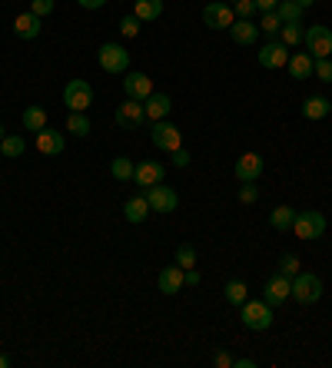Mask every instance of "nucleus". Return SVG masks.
I'll return each instance as SVG.
<instances>
[{"instance_id":"1","label":"nucleus","mask_w":332,"mask_h":368,"mask_svg":"<svg viewBox=\"0 0 332 368\" xmlns=\"http://www.w3.org/2000/svg\"><path fill=\"white\" fill-rule=\"evenodd\" d=\"M243 312H239V319H243L246 328H253V332H266V328H273V305L266 302H249L246 299L243 305H239Z\"/></svg>"},{"instance_id":"2","label":"nucleus","mask_w":332,"mask_h":368,"mask_svg":"<svg viewBox=\"0 0 332 368\" xmlns=\"http://www.w3.org/2000/svg\"><path fill=\"white\" fill-rule=\"evenodd\" d=\"M292 299L299 305H312L322 299V279L319 275H312V272H299L292 275Z\"/></svg>"},{"instance_id":"3","label":"nucleus","mask_w":332,"mask_h":368,"mask_svg":"<svg viewBox=\"0 0 332 368\" xmlns=\"http://www.w3.org/2000/svg\"><path fill=\"white\" fill-rule=\"evenodd\" d=\"M292 232H296L299 239H322L326 236V216L316 213V209H302V213H296V219H292Z\"/></svg>"},{"instance_id":"4","label":"nucleus","mask_w":332,"mask_h":368,"mask_svg":"<svg viewBox=\"0 0 332 368\" xmlns=\"http://www.w3.org/2000/svg\"><path fill=\"white\" fill-rule=\"evenodd\" d=\"M64 103L70 113H87L90 103H93V87L87 80H70L64 87Z\"/></svg>"},{"instance_id":"5","label":"nucleus","mask_w":332,"mask_h":368,"mask_svg":"<svg viewBox=\"0 0 332 368\" xmlns=\"http://www.w3.org/2000/svg\"><path fill=\"white\" fill-rule=\"evenodd\" d=\"M97 60L103 66V73H126V66H130V54L120 44H103L97 50Z\"/></svg>"},{"instance_id":"6","label":"nucleus","mask_w":332,"mask_h":368,"mask_svg":"<svg viewBox=\"0 0 332 368\" xmlns=\"http://www.w3.org/2000/svg\"><path fill=\"white\" fill-rule=\"evenodd\" d=\"M113 123L117 126H123V130H140L146 123V109H143V103L140 100H123L120 107H117V113H113Z\"/></svg>"},{"instance_id":"7","label":"nucleus","mask_w":332,"mask_h":368,"mask_svg":"<svg viewBox=\"0 0 332 368\" xmlns=\"http://www.w3.org/2000/svg\"><path fill=\"white\" fill-rule=\"evenodd\" d=\"M150 140H153L156 150H163V153H177L179 146H183L179 130L173 126V123H166V119H156L153 126H150Z\"/></svg>"},{"instance_id":"8","label":"nucleus","mask_w":332,"mask_h":368,"mask_svg":"<svg viewBox=\"0 0 332 368\" xmlns=\"http://www.w3.org/2000/svg\"><path fill=\"white\" fill-rule=\"evenodd\" d=\"M302 44L309 47L312 57H329L332 54V30L326 23H316L309 30H302Z\"/></svg>"},{"instance_id":"9","label":"nucleus","mask_w":332,"mask_h":368,"mask_svg":"<svg viewBox=\"0 0 332 368\" xmlns=\"http://www.w3.org/2000/svg\"><path fill=\"white\" fill-rule=\"evenodd\" d=\"M146 203H150V209L153 213H173V209L179 206V196L170 189V186L156 183V186H146Z\"/></svg>"},{"instance_id":"10","label":"nucleus","mask_w":332,"mask_h":368,"mask_svg":"<svg viewBox=\"0 0 332 368\" xmlns=\"http://www.w3.org/2000/svg\"><path fill=\"white\" fill-rule=\"evenodd\" d=\"M263 295H266V302L276 309V305H283L286 299H292V279L283 275V272H276V275L263 285Z\"/></svg>"},{"instance_id":"11","label":"nucleus","mask_w":332,"mask_h":368,"mask_svg":"<svg viewBox=\"0 0 332 368\" xmlns=\"http://www.w3.org/2000/svg\"><path fill=\"white\" fill-rule=\"evenodd\" d=\"M259 64H263L266 70H279V66H286L289 64V47L273 37L269 44L259 47Z\"/></svg>"},{"instance_id":"12","label":"nucleus","mask_w":332,"mask_h":368,"mask_svg":"<svg viewBox=\"0 0 332 368\" xmlns=\"http://www.w3.org/2000/svg\"><path fill=\"white\" fill-rule=\"evenodd\" d=\"M232 173H236L239 183H256V179L263 176V156H259V153H243V156L236 160V166H232Z\"/></svg>"},{"instance_id":"13","label":"nucleus","mask_w":332,"mask_h":368,"mask_svg":"<svg viewBox=\"0 0 332 368\" xmlns=\"http://www.w3.org/2000/svg\"><path fill=\"white\" fill-rule=\"evenodd\" d=\"M232 20H236V13H232V7H226V4H206V7H203V23H206L210 30H230Z\"/></svg>"},{"instance_id":"14","label":"nucleus","mask_w":332,"mask_h":368,"mask_svg":"<svg viewBox=\"0 0 332 368\" xmlns=\"http://www.w3.org/2000/svg\"><path fill=\"white\" fill-rule=\"evenodd\" d=\"M33 146H37V153H44V156H60V153L66 150V140H64V133H60V130L44 126V130L37 133Z\"/></svg>"},{"instance_id":"15","label":"nucleus","mask_w":332,"mask_h":368,"mask_svg":"<svg viewBox=\"0 0 332 368\" xmlns=\"http://www.w3.org/2000/svg\"><path fill=\"white\" fill-rule=\"evenodd\" d=\"M163 176H166V166L163 162H156V160H143L136 170H133V183L136 186H156V183H163Z\"/></svg>"},{"instance_id":"16","label":"nucleus","mask_w":332,"mask_h":368,"mask_svg":"<svg viewBox=\"0 0 332 368\" xmlns=\"http://www.w3.org/2000/svg\"><path fill=\"white\" fill-rule=\"evenodd\" d=\"M123 93L130 100H140L143 103L150 93H153V80L146 73H126V80H123Z\"/></svg>"},{"instance_id":"17","label":"nucleus","mask_w":332,"mask_h":368,"mask_svg":"<svg viewBox=\"0 0 332 368\" xmlns=\"http://www.w3.org/2000/svg\"><path fill=\"white\" fill-rule=\"evenodd\" d=\"M186 269L183 266H166L163 272H160V279H156V285H160V292L163 295H177L183 285H186Z\"/></svg>"},{"instance_id":"18","label":"nucleus","mask_w":332,"mask_h":368,"mask_svg":"<svg viewBox=\"0 0 332 368\" xmlns=\"http://www.w3.org/2000/svg\"><path fill=\"white\" fill-rule=\"evenodd\" d=\"M143 109H146V119H150V123H156V119L170 117L173 103H170V97H166V93H156V90H153V93L143 100Z\"/></svg>"},{"instance_id":"19","label":"nucleus","mask_w":332,"mask_h":368,"mask_svg":"<svg viewBox=\"0 0 332 368\" xmlns=\"http://www.w3.org/2000/svg\"><path fill=\"white\" fill-rule=\"evenodd\" d=\"M40 20H44V17H37L33 11L20 13V17L13 20V33H17L20 40H37V37H40Z\"/></svg>"},{"instance_id":"20","label":"nucleus","mask_w":332,"mask_h":368,"mask_svg":"<svg viewBox=\"0 0 332 368\" xmlns=\"http://www.w3.org/2000/svg\"><path fill=\"white\" fill-rule=\"evenodd\" d=\"M230 37H232V44L253 47V44H256V37H259V27H256L253 20H232Z\"/></svg>"},{"instance_id":"21","label":"nucleus","mask_w":332,"mask_h":368,"mask_svg":"<svg viewBox=\"0 0 332 368\" xmlns=\"http://www.w3.org/2000/svg\"><path fill=\"white\" fill-rule=\"evenodd\" d=\"M150 213H153V209H150V203H146V196H130V199L123 203V216H126V222H143Z\"/></svg>"},{"instance_id":"22","label":"nucleus","mask_w":332,"mask_h":368,"mask_svg":"<svg viewBox=\"0 0 332 368\" xmlns=\"http://www.w3.org/2000/svg\"><path fill=\"white\" fill-rule=\"evenodd\" d=\"M312 64H316V57L312 54H289V73H292V80H306V76H312Z\"/></svg>"},{"instance_id":"23","label":"nucleus","mask_w":332,"mask_h":368,"mask_svg":"<svg viewBox=\"0 0 332 368\" xmlns=\"http://www.w3.org/2000/svg\"><path fill=\"white\" fill-rule=\"evenodd\" d=\"M163 0H133V17L136 20H160Z\"/></svg>"},{"instance_id":"24","label":"nucleus","mask_w":332,"mask_h":368,"mask_svg":"<svg viewBox=\"0 0 332 368\" xmlns=\"http://www.w3.org/2000/svg\"><path fill=\"white\" fill-rule=\"evenodd\" d=\"M332 113V103L326 97H309L302 103V117L306 119H326Z\"/></svg>"},{"instance_id":"25","label":"nucleus","mask_w":332,"mask_h":368,"mask_svg":"<svg viewBox=\"0 0 332 368\" xmlns=\"http://www.w3.org/2000/svg\"><path fill=\"white\" fill-rule=\"evenodd\" d=\"M20 119H23V130L27 133H40L47 126V109L44 107H27Z\"/></svg>"},{"instance_id":"26","label":"nucleus","mask_w":332,"mask_h":368,"mask_svg":"<svg viewBox=\"0 0 332 368\" xmlns=\"http://www.w3.org/2000/svg\"><path fill=\"white\" fill-rule=\"evenodd\" d=\"M292 219H296V209L292 206H276L269 213V226L279 229V232H286V229H292Z\"/></svg>"},{"instance_id":"27","label":"nucleus","mask_w":332,"mask_h":368,"mask_svg":"<svg viewBox=\"0 0 332 368\" xmlns=\"http://www.w3.org/2000/svg\"><path fill=\"white\" fill-rule=\"evenodd\" d=\"M276 17L283 23H299V20H302V7H299L296 0H279V4H276Z\"/></svg>"},{"instance_id":"28","label":"nucleus","mask_w":332,"mask_h":368,"mask_svg":"<svg viewBox=\"0 0 332 368\" xmlns=\"http://www.w3.org/2000/svg\"><path fill=\"white\" fill-rule=\"evenodd\" d=\"M23 153H27V140H23V136H4V140H0V156L17 160Z\"/></svg>"},{"instance_id":"29","label":"nucleus","mask_w":332,"mask_h":368,"mask_svg":"<svg viewBox=\"0 0 332 368\" xmlns=\"http://www.w3.org/2000/svg\"><path fill=\"white\" fill-rule=\"evenodd\" d=\"M246 282H239V279H230L226 282V289H223V295H226V302L230 305H243L246 302Z\"/></svg>"},{"instance_id":"30","label":"nucleus","mask_w":332,"mask_h":368,"mask_svg":"<svg viewBox=\"0 0 332 368\" xmlns=\"http://www.w3.org/2000/svg\"><path fill=\"white\" fill-rule=\"evenodd\" d=\"M133 160H126V156H117V160L110 162V173H113V179H120V183H130L133 179Z\"/></svg>"},{"instance_id":"31","label":"nucleus","mask_w":332,"mask_h":368,"mask_svg":"<svg viewBox=\"0 0 332 368\" xmlns=\"http://www.w3.org/2000/svg\"><path fill=\"white\" fill-rule=\"evenodd\" d=\"M66 133H73V136H87L90 133V117L87 113H70V117H66Z\"/></svg>"},{"instance_id":"32","label":"nucleus","mask_w":332,"mask_h":368,"mask_svg":"<svg viewBox=\"0 0 332 368\" xmlns=\"http://www.w3.org/2000/svg\"><path fill=\"white\" fill-rule=\"evenodd\" d=\"M302 23H283V30H279V40L286 47H296L299 40H302V30H299Z\"/></svg>"},{"instance_id":"33","label":"nucleus","mask_w":332,"mask_h":368,"mask_svg":"<svg viewBox=\"0 0 332 368\" xmlns=\"http://www.w3.org/2000/svg\"><path fill=\"white\" fill-rule=\"evenodd\" d=\"M312 76H319L322 83H332V60H329V57H316V64H312Z\"/></svg>"},{"instance_id":"34","label":"nucleus","mask_w":332,"mask_h":368,"mask_svg":"<svg viewBox=\"0 0 332 368\" xmlns=\"http://www.w3.org/2000/svg\"><path fill=\"white\" fill-rule=\"evenodd\" d=\"M177 266H183V269H193V266H196V249H193V246H186V242H183V246H177Z\"/></svg>"},{"instance_id":"35","label":"nucleus","mask_w":332,"mask_h":368,"mask_svg":"<svg viewBox=\"0 0 332 368\" xmlns=\"http://www.w3.org/2000/svg\"><path fill=\"white\" fill-rule=\"evenodd\" d=\"M259 30H266L269 37H276V33L283 30V20L276 17V11H273V13H263V23H259Z\"/></svg>"},{"instance_id":"36","label":"nucleus","mask_w":332,"mask_h":368,"mask_svg":"<svg viewBox=\"0 0 332 368\" xmlns=\"http://www.w3.org/2000/svg\"><path fill=\"white\" fill-rule=\"evenodd\" d=\"M232 13H236L239 20H249L256 13V0H236V4H232Z\"/></svg>"},{"instance_id":"37","label":"nucleus","mask_w":332,"mask_h":368,"mask_svg":"<svg viewBox=\"0 0 332 368\" xmlns=\"http://www.w3.org/2000/svg\"><path fill=\"white\" fill-rule=\"evenodd\" d=\"M299 266H302V262H299L296 256H283V259H279V272H283V275H289V279H292V275H299Z\"/></svg>"},{"instance_id":"38","label":"nucleus","mask_w":332,"mask_h":368,"mask_svg":"<svg viewBox=\"0 0 332 368\" xmlns=\"http://www.w3.org/2000/svg\"><path fill=\"white\" fill-rule=\"evenodd\" d=\"M120 33H123V37H136V33H140V20H136L133 13H130V17H123V20H120Z\"/></svg>"},{"instance_id":"39","label":"nucleus","mask_w":332,"mask_h":368,"mask_svg":"<svg viewBox=\"0 0 332 368\" xmlns=\"http://www.w3.org/2000/svg\"><path fill=\"white\" fill-rule=\"evenodd\" d=\"M256 199H259V189H256L253 183L239 186V203H246V206H249V203H256Z\"/></svg>"},{"instance_id":"40","label":"nucleus","mask_w":332,"mask_h":368,"mask_svg":"<svg viewBox=\"0 0 332 368\" xmlns=\"http://www.w3.org/2000/svg\"><path fill=\"white\" fill-rule=\"evenodd\" d=\"M30 11L37 13V17H47V13H54V0H33Z\"/></svg>"},{"instance_id":"41","label":"nucleus","mask_w":332,"mask_h":368,"mask_svg":"<svg viewBox=\"0 0 332 368\" xmlns=\"http://www.w3.org/2000/svg\"><path fill=\"white\" fill-rule=\"evenodd\" d=\"M173 166H179V170H186V166H189V153L183 150V146L173 153Z\"/></svg>"},{"instance_id":"42","label":"nucleus","mask_w":332,"mask_h":368,"mask_svg":"<svg viewBox=\"0 0 332 368\" xmlns=\"http://www.w3.org/2000/svg\"><path fill=\"white\" fill-rule=\"evenodd\" d=\"M213 362H216V368H232V358L226 355V352H216V355H213Z\"/></svg>"},{"instance_id":"43","label":"nucleus","mask_w":332,"mask_h":368,"mask_svg":"<svg viewBox=\"0 0 332 368\" xmlns=\"http://www.w3.org/2000/svg\"><path fill=\"white\" fill-rule=\"evenodd\" d=\"M276 4H279V0H256V11L273 13V11H276Z\"/></svg>"},{"instance_id":"44","label":"nucleus","mask_w":332,"mask_h":368,"mask_svg":"<svg viewBox=\"0 0 332 368\" xmlns=\"http://www.w3.org/2000/svg\"><path fill=\"white\" fill-rule=\"evenodd\" d=\"M77 4H80V7H87V11H100L107 0H77Z\"/></svg>"},{"instance_id":"45","label":"nucleus","mask_w":332,"mask_h":368,"mask_svg":"<svg viewBox=\"0 0 332 368\" xmlns=\"http://www.w3.org/2000/svg\"><path fill=\"white\" fill-rule=\"evenodd\" d=\"M232 368H256V358H232Z\"/></svg>"},{"instance_id":"46","label":"nucleus","mask_w":332,"mask_h":368,"mask_svg":"<svg viewBox=\"0 0 332 368\" xmlns=\"http://www.w3.org/2000/svg\"><path fill=\"white\" fill-rule=\"evenodd\" d=\"M183 279H186V285H199V272L196 269H186V275H183Z\"/></svg>"},{"instance_id":"47","label":"nucleus","mask_w":332,"mask_h":368,"mask_svg":"<svg viewBox=\"0 0 332 368\" xmlns=\"http://www.w3.org/2000/svg\"><path fill=\"white\" fill-rule=\"evenodd\" d=\"M299 7H302V11H306V7H312V4H316V0H296Z\"/></svg>"},{"instance_id":"48","label":"nucleus","mask_w":332,"mask_h":368,"mask_svg":"<svg viewBox=\"0 0 332 368\" xmlns=\"http://www.w3.org/2000/svg\"><path fill=\"white\" fill-rule=\"evenodd\" d=\"M7 365H11V358H7V355H0V368H7Z\"/></svg>"},{"instance_id":"49","label":"nucleus","mask_w":332,"mask_h":368,"mask_svg":"<svg viewBox=\"0 0 332 368\" xmlns=\"http://www.w3.org/2000/svg\"><path fill=\"white\" fill-rule=\"evenodd\" d=\"M4 136H7V130H4V123H0V140H4Z\"/></svg>"},{"instance_id":"50","label":"nucleus","mask_w":332,"mask_h":368,"mask_svg":"<svg viewBox=\"0 0 332 368\" xmlns=\"http://www.w3.org/2000/svg\"><path fill=\"white\" fill-rule=\"evenodd\" d=\"M232 4H236V0H232Z\"/></svg>"}]
</instances>
